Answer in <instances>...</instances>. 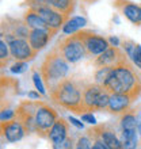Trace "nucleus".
<instances>
[{
	"mask_svg": "<svg viewBox=\"0 0 141 149\" xmlns=\"http://www.w3.org/2000/svg\"><path fill=\"white\" fill-rule=\"evenodd\" d=\"M105 87L111 94H128L134 100L141 94V80L126 61L114 65Z\"/></svg>",
	"mask_w": 141,
	"mask_h": 149,
	"instance_id": "obj_1",
	"label": "nucleus"
},
{
	"mask_svg": "<svg viewBox=\"0 0 141 149\" xmlns=\"http://www.w3.org/2000/svg\"><path fill=\"white\" fill-rule=\"evenodd\" d=\"M49 90H50L49 92L50 99L61 107L79 114L86 111L83 104V90L80 91L79 86L73 80L64 77L53 84Z\"/></svg>",
	"mask_w": 141,
	"mask_h": 149,
	"instance_id": "obj_2",
	"label": "nucleus"
},
{
	"mask_svg": "<svg viewBox=\"0 0 141 149\" xmlns=\"http://www.w3.org/2000/svg\"><path fill=\"white\" fill-rule=\"evenodd\" d=\"M68 69H69L68 61L65 60L59 47L56 46L45 57L42 65H41V69H39V73L47 86L52 87L53 84H56L67 76Z\"/></svg>",
	"mask_w": 141,
	"mask_h": 149,
	"instance_id": "obj_3",
	"label": "nucleus"
},
{
	"mask_svg": "<svg viewBox=\"0 0 141 149\" xmlns=\"http://www.w3.org/2000/svg\"><path fill=\"white\" fill-rule=\"evenodd\" d=\"M110 95H111V92H109L106 87L101 86L98 83L87 84L83 88V104H84L86 111L107 109Z\"/></svg>",
	"mask_w": 141,
	"mask_h": 149,
	"instance_id": "obj_4",
	"label": "nucleus"
},
{
	"mask_svg": "<svg viewBox=\"0 0 141 149\" xmlns=\"http://www.w3.org/2000/svg\"><path fill=\"white\" fill-rule=\"evenodd\" d=\"M57 47L60 49V52L63 53V56L65 57L68 63H77L79 60H82L84 56L87 54L86 46L83 43V39L79 37L77 33L70 34L69 37L64 38L63 41H60Z\"/></svg>",
	"mask_w": 141,
	"mask_h": 149,
	"instance_id": "obj_5",
	"label": "nucleus"
},
{
	"mask_svg": "<svg viewBox=\"0 0 141 149\" xmlns=\"http://www.w3.org/2000/svg\"><path fill=\"white\" fill-rule=\"evenodd\" d=\"M39 102L38 99L35 102H23L20 103L18 109L15 111V118L22 123V126L24 127L26 133H35L37 132V126H35V114L38 110Z\"/></svg>",
	"mask_w": 141,
	"mask_h": 149,
	"instance_id": "obj_6",
	"label": "nucleus"
},
{
	"mask_svg": "<svg viewBox=\"0 0 141 149\" xmlns=\"http://www.w3.org/2000/svg\"><path fill=\"white\" fill-rule=\"evenodd\" d=\"M59 119L57 111H54L52 107H49L46 103L39 104L37 114H35V126H37V133L39 136H43L45 133H49L52 126L54 125V122Z\"/></svg>",
	"mask_w": 141,
	"mask_h": 149,
	"instance_id": "obj_7",
	"label": "nucleus"
},
{
	"mask_svg": "<svg viewBox=\"0 0 141 149\" xmlns=\"http://www.w3.org/2000/svg\"><path fill=\"white\" fill-rule=\"evenodd\" d=\"M8 46H10V53L16 61H29L37 56V52L34 50L24 38H16L11 34L8 37Z\"/></svg>",
	"mask_w": 141,
	"mask_h": 149,
	"instance_id": "obj_8",
	"label": "nucleus"
},
{
	"mask_svg": "<svg viewBox=\"0 0 141 149\" xmlns=\"http://www.w3.org/2000/svg\"><path fill=\"white\" fill-rule=\"evenodd\" d=\"M77 34L83 39V43L86 46V52L88 56H99L110 46L109 41L106 38L96 36L91 31H77Z\"/></svg>",
	"mask_w": 141,
	"mask_h": 149,
	"instance_id": "obj_9",
	"label": "nucleus"
},
{
	"mask_svg": "<svg viewBox=\"0 0 141 149\" xmlns=\"http://www.w3.org/2000/svg\"><path fill=\"white\" fill-rule=\"evenodd\" d=\"M24 133H26V130L16 118L8 119V121H1V134H3V137H6L8 142H16L22 140Z\"/></svg>",
	"mask_w": 141,
	"mask_h": 149,
	"instance_id": "obj_10",
	"label": "nucleus"
},
{
	"mask_svg": "<svg viewBox=\"0 0 141 149\" xmlns=\"http://www.w3.org/2000/svg\"><path fill=\"white\" fill-rule=\"evenodd\" d=\"M124 61H126V57L124 56V53L118 49V46H111V47H107L103 53H101L96 57L95 64L98 67H106V65L114 67V65L121 64Z\"/></svg>",
	"mask_w": 141,
	"mask_h": 149,
	"instance_id": "obj_11",
	"label": "nucleus"
},
{
	"mask_svg": "<svg viewBox=\"0 0 141 149\" xmlns=\"http://www.w3.org/2000/svg\"><path fill=\"white\" fill-rule=\"evenodd\" d=\"M54 33L56 31L52 29H31L30 36H29V42L33 49L38 53L39 50H42L46 46Z\"/></svg>",
	"mask_w": 141,
	"mask_h": 149,
	"instance_id": "obj_12",
	"label": "nucleus"
},
{
	"mask_svg": "<svg viewBox=\"0 0 141 149\" xmlns=\"http://www.w3.org/2000/svg\"><path fill=\"white\" fill-rule=\"evenodd\" d=\"M134 99L128 94H111L110 95L109 106L106 110L111 114H121L129 110L130 104Z\"/></svg>",
	"mask_w": 141,
	"mask_h": 149,
	"instance_id": "obj_13",
	"label": "nucleus"
},
{
	"mask_svg": "<svg viewBox=\"0 0 141 149\" xmlns=\"http://www.w3.org/2000/svg\"><path fill=\"white\" fill-rule=\"evenodd\" d=\"M68 122L63 118H59L54 122L47 134V138L53 142V148H60V145L65 141V138L68 137Z\"/></svg>",
	"mask_w": 141,
	"mask_h": 149,
	"instance_id": "obj_14",
	"label": "nucleus"
},
{
	"mask_svg": "<svg viewBox=\"0 0 141 149\" xmlns=\"http://www.w3.org/2000/svg\"><path fill=\"white\" fill-rule=\"evenodd\" d=\"M121 8L122 14L128 18V19L134 24L141 23V7L136 6V4L130 3V1H122V4H117Z\"/></svg>",
	"mask_w": 141,
	"mask_h": 149,
	"instance_id": "obj_15",
	"label": "nucleus"
},
{
	"mask_svg": "<svg viewBox=\"0 0 141 149\" xmlns=\"http://www.w3.org/2000/svg\"><path fill=\"white\" fill-rule=\"evenodd\" d=\"M101 138L106 142V145L109 146V149H119L122 148L121 138L117 137V134L114 133L111 129H107V126H98Z\"/></svg>",
	"mask_w": 141,
	"mask_h": 149,
	"instance_id": "obj_16",
	"label": "nucleus"
},
{
	"mask_svg": "<svg viewBox=\"0 0 141 149\" xmlns=\"http://www.w3.org/2000/svg\"><path fill=\"white\" fill-rule=\"evenodd\" d=\"M24 22L30 29H50L46 24V22L42 19V16L33 8H30L24 14Z\"/></svg>",
	"mask_w": 141,
	"mask_h": 149,
	"instance_id": "obj_17",
	"label": "nucleus"
},
{
	"mask_svg": "<svg viewBox=\"0 0 141 149\" xmlns=\"http://www.w3.org/2000/svg\"><path fill=\"white\" fill-rule=\"evenodd\" d=\"M86 22H87L86 18H83V16H73V18L68 19L63 26L64 34H75V33H77L86 24Z\"/></svg>",
	"mask_w": 141,
	"mask_h": 149,
	"instance_id": "obj_18",
	"label": "nucleus"
},
{
	"mask_svg": "<svg viewBox=\"0 0 141 149\" xmlns=\"http://www.w3.org/2000/svg\"><path fill=\"white\" fill-rule=\"evenodd\" d=\"M119 123H121V132H134V130H137V118L132 111H125L122 114Z\"/></svg>",
	"mask_w": 141,
	"mask_h": 149,
	"instance_id": "obj_19",
	"label": "nucleus"
},
{
	"mask_svg": "<svg viewBox=\"0 0 141 149\" xmlns=\"http://www.w3.org/2000/svg\"><path fill=\"white\" fill-rule=\"evenodd\" d=\"M45 1L52 8H54L60 12H64V14H68V15L73 10V0H45Z\"/></svg>",
	"mask_w": 141,
	"mask_h": 149,
	"instance_id": "obj_20",
	"label": "nucleus"
},
{
	"mask_svg": "<svg viewBox=\"0 0 141 149\" xmlns=\"http://www.w3.org/2000/svg\"><path fill=\"white\" fill-rule=\"evenodd\" d=\"M111 65H106V67H99V69L95 72V83H98L101 86L105 87L107 80H109L110 74H111V71H113Z\"/></svg>",
	"mask_w": 141,
	"mask_h": 149,
	"instance_id": "obj_21",
	"label": "nucleus"
},
{
	"mask_svg": "<svg viewBox=\"0 0 141 149\" xmlns=\"http://www.w3.org/2000/svg\"><path fill=\"white\" fill-rule=\"evenodd\" d=\"M8 46L7 42H4V39L0 41V60H1V67H4V63H7V57H8Z\"/></svg>",
	"mask_w": 141,
	"mask_h": 149,
	"instance_id": "obj_22",
	"label": "nucleus"
},
{
	"mask_svg": "<svg viewBox=\"0 0 141 149\" xmlns=\"http://www.w3.org/2000/svg\"><path fill=\"white\" fill-rule=\"evenodd\" d=\"M33 81H34V86H35V88H37V91H39L42 95H45V87H43V84H42V76H41V73L34 72V74H33Z\"/></svg>",
	"mask_w": 141,
	"mask_h": 149,
	"instance_id": "obj_23",
	"label": "nucleus"
},
{
	"mask_svg": "<svg viewBox=\"0 0 141 149\" xmlns=\"http://www.w3.org/2000/svg\"><path fill=\"white\" fill-rule=\"evenodd\" d=\"M130 58L133 60V63L136 64V67L137 68H141V46L136 43V46H134V50L130 56Z\"/></svg>",
	"mask_w": 141,
	"mask_h": 149,
	"instance_id": "obj_24",
	"label": "nucleus"
},
{
	"mask_svg": "<svg viewBox=\"0 0 141 149\" xmlns=\"http://www.w3.org/2000/svg\"><path fill=\"white\" fill-rule=\"evenodd\" d=\"M26 69H27L26 61H16V63L10 68V71H11L12 73H23Z\"/></svg>",
	"mask_w": 141,
	"mask_h": 149,
	"instance_id": "obj_25",
	"label": "nucleus"
},
{
	"mask_svg": "<svg viewBox=\"0 0 141 149\" xmlns=\"http://www.w3.org/2000/svg\"><path fill=\"white\" fill-rule=\"evenodd\" d=\"M92 142H91V140L87 136H84V137H80L77 141V145H76V148L79 149H88V148H92V145H91Z\"/></svg>",
	"mask_w": 141,
	"mask_h": 149,
	"instance_id": "obj_26",
	"label": "nucleus"
},
{
	"mask_svg": "<svg viewBox=\"0 0 141 149\" xmlns=\"http://www.w3.org/2000/svg\"><path fill=\"white\" fill-rule=\"evenodd\" d=\"M15 117V111L12 110H3L1 114H0V119L1 121H8V119H12Z\"/></svg>",
	"mask_w": 141,
	"mask_h": 149,
	"instance_id": "obj_27",
	"label": "nucleus"
},
{
	"mask_svg": "<svg viewBox=\"0 0 141 149\" xmlns=\"http://www.w3.org/2000/svg\"><path fill=\"white\" fill-rule=\"evenodd\" d=\"M82 121L87 122V123H91V125H95L96 123V119L91 113H84L82 114Z\"/></svg>",
	"mask_w": 141,
	"mask_h": 149,
	"instance_id": "obj_28",
	"label": "nucleus"
},
{
	"mask_svg": "<svg viewBox=\"0 0 141 149\" xmlns=\"http://www.w3.org/2000/svg\"><path fill=\"white\" fill-rule=\"evenodd\" d=\"M69 122H70V123H72L73 126H76L77 129H83V126H84L82 122L77 121V119H76V118H73V117H69Z\"/></svg>",
	"mask_w": 141,
	"mask_h": 149,
	"instance_id": "obj_29",
	"label": "nucleus"
},
{
	"mask_svg": "<svg viewBox=\"0 0 141 149\" xmlns=\"http://www.w3.org/2000/svg\"><path fill=\"white\" fill-rule=\"evenodd\" d=\"M72 144H73V141H72V138L70 137H67L65 138V141L60 145V148H72Z\"/></svg>",
	"mask_w": 141,
	"mask_h": 149,
	"instance_id": "obj_30",
	"label": "nucleus"
},
{
	"mask_svg": "<svg viewBox=\"0 0 141 149\" xmlns=\"http://www.w3.org/2000/svg\"><path fill=\"white\" fill-rule=\"evenodd\" d=\"M39 94H41L39 91H37V92H35V91H31V92H29V98L30 99H38Z\"/></svg>",
	"mask_w": 141,
	"mask_h": 149,
	"instance_id": "obj_31",
	"label": "nucleus"
},
{
	"mask_svg": "<svg viewBox=\"0 0 141 149\" xmlns=\"http://www.w3.org/2000/svg\"><path fill=\"white\" fill-rule=\"evenodd\" d=\"M137 130H138V134H140V137H141V111L137 115Z\"/></svg>",
	"mask_w": 141,
	"mask_h": 149,
	"instance_id": "obj_32",
	"label": "nucleus"
},
{
	"mask_svg": "<svg viewBox=\"0 0 141 149\" xmlns=\"http://www.w3.org/2000/svg\"><path fill=\"white\" fill-rule=\"evenodd\" d=\"M109 42L113 45V46H118L119 45V41H118V38H115V37H111V38L109 39Z\"/></svg>",
	"mask_w": 141,
	"mask_h": 149,
	"instance_id": "obj_33",
	"label": "nucleus"
}]
</instances>
